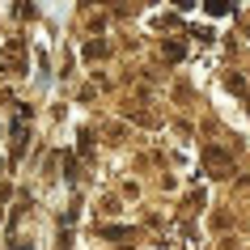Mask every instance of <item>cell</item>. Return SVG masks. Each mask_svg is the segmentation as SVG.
Wrapping results in <instances>:
<instances>
[{
	"label": "cell",
	"mask_w": 250,
	"mask_h": 250,
	"mask_svg": "<svg viewBox=\"0 0 250 250\" xmlns=\"http://www.w3.org/2000/svg\"><path fill=\"white\" fill-rule=\"evenodd\" d=\"M161 55L178 64V60H183V55H187V47H183V42H166V47H161Z\"/></svg>",
	"instance_id": "5"
},
{
	"label": "cell",
	"mask_w": 250,
	"mask_h": 250,
	"mask_svg": "<svg viewBox=\"0 0 250 250\" xmlns=\"http://www.w3.org/2000/svg\"><path fill=\"white\" fill-rule=\"evenodd\" d=\"M204 9H208L212 17H229L233 13V0H204Z\"/></svg>",
	"instance_id": "4"
},
{
	"label": "cell",
	"mask_w": 250,
	"mask_h": 250,
	"mask_svg": "<svg viewBox=\"0 0 250 250\" xmlns=\"http://www.w3.org/2000/svg\"><path fill=\"white\" fill-rule=\"evenodd\" d=\"M174 4H178V9H191V4H195V0H174Z\"/></svg>",
	"instance_id": "7"
},
{
	"label": "cell",
	"mask_w": 250,
	"mask_h": 250,
	"mask_svg": "<svg viewBox=\"0 0 250 250\" xmlns=\"http://www.w3.org/2000/svg\"><path fill=\"white\" fill-rule=\"evenodd\" d=\"M106 55H110V42H106V39L85 42V60H106Z\"/></svg>",
	"instance_id": "3"
},
{
	"label": "cell",
	"mask_w": 250,
	"mask_h": 250,
	"mask_svg": "<svg viewBox=\"0 0 250 250\" xmlns=\"http://www.w3.org/2000/svg\"><path fill=\"white\" fill-rule=\"evenodd\" d=\"M26 145H30V127H26V123H17V127H13V161L26 153Z\"/></svg>",
	"instance_id": "2"
},
{
	"label": "cell",
	"mask_w": 250,
	"mask_h": 250,
	"mask_svg": "<svg viewBox=\"0 0 250 250\" xmlns=\"http://www.w3.org/2000/svg\"><path fill=\"white\" fill-rule=\"evenodd\" d=\"M229 89H233V93H246V81H242V77L233 72V77H229Z\"/></svg>",
	"instance_id": "6"
},
{
	"label": "cell",
	"mask_w": 250,
	"mask_h": 250,
	"mask_svg": "<svg viewBox=\"0 0 250 250\" xmlns=\"http://www.w3.org/2000/svg\"><path fill=\"white\" fill-rule=\"evenodd\" d=\"M204 161H208V174H212V178H229V174H233V157L221 153V148H208Z\"/></svg>",
	"instance_id": "1"
}]
</instances>
